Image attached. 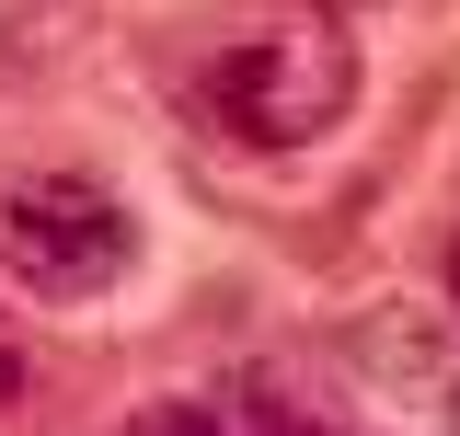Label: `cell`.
Instances as JSON below:
<instances>
[{
	"label": "cell",
	"mask_w": 460,
	"mask_h": 436,
	"mask_svg": "<svg viewBox=\"0 0 460 436\" xmlns=\"http://www.w3.org/2000/svg\"><path fill=\"white\" fill-rule=\"evenodd\" d=\"M208 115L230 150H311L357 115V35L311 0H277L253 23H230L208 57Z\"/></svg>",
	"instance_id": "6da1fadb"
},
{
	"label": "cell",
	"mask_w": 460,
	"mask_h": 436,
	"mask_svg": "<svg viewBox=\"0 0 460 436\" xmlns=\"http://www.w3.org/2000/svg\"><path fill=\"white\" fill-rule=\"evenodd\" d=\"M138 265V218L93 172H12L0 184V275L47 310H93Z\"/></svg>",
	"instance_id": "7a4b0ae2"
},
{
	"label": "cell",
	"mask_w": 460,
	"mask_h": 436,
	"mask_svg": "<svg viewBox=\"0 0 460 436\" xmlns=\"http://www.w3.org/2000/svg\"><path fill=\"white\" fill-rule=\"evenodd\" d=\"M127 436H323L288 390L265 379H230V390H172V402H138Z\"/></svg>",
	"instance_id": "3957f363"
},
{
	"label": "cell",
	"mask_w": 460,
	"mask_h": 436,
	"mask_svg": "<svg viewBox=\"0 0 460 436\" xmlns=\"http://www.w3.org/2000/svg\"><path fill=\"white\" fill-rule=\"evenodd\" d=\"M23 390H35V356H23V333L0 322V414H23Z\"/></svg>",
	"instance_id": "277c9868"
},
{
	"label": "cell",
	"mask_w": 460,
	"mask_h": 436,
	"mask_svg": "<svg viewBox=\"0 0 460 436\" xmlns=\"http://www.w3.org/2000/svg\"><path fill=\"white\" fill-rule=\"evenodd\" d=\"M449 436H460V368H449Z\"/></svg>",
	"instance_id": "5b68a950"
},
{
	"label": "cell",
	"mask_w": 460,
	"mask_h": 436,
	"mask_svg": "<svg viewBox=\"0 0 460 436\" xmlns=\"http://www.w3.org/2000/svg\"><path fill=\"white\" fill-rule=\"evenodd\" d=\"M449 299H460V241H449Z\"/></svg>",
	"instance_id": "8992f818"
}]
</instances>
